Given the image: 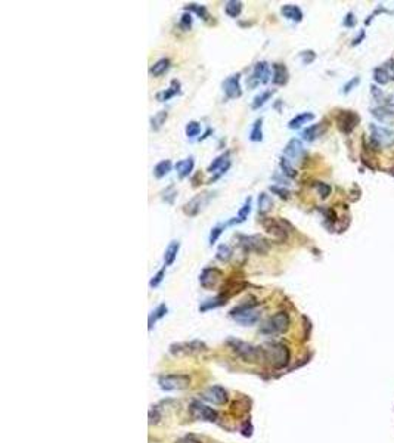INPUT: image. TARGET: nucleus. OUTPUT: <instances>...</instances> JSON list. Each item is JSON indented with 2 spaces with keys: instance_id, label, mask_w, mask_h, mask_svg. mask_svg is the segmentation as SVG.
Here are the masks:
<instances>
[{
  "instance_id": "nucleus-1",
  "label": "nucleus",
  "mask_w": 394,
  "mask_h": 443,
  "mask_svg": "<svg viewBox=\"0 0 394 443\" xmlns=\"http://www.w3.org/2000/svg\"><path fill=\"white\" fill-rule=\"evenodd\" d=\"M263 361H266L273 368H284L290 364V350L282 343H269L262 347Z\"/></svg>"
},
{
  "instance_id": "nucleus-2",
  "label": "nucleus",
  "mask_w": 394,
  "mask_h": 443,
  "mask_svg": "<svg viewBox=\"0 0 394 443\" xmlns=\"http://www.w3.org/2000/svg\"><path fill=\"white\" fill-rule=\"evenodd\" d=\"M257 302H248L245 300L242 305L233 307L229 315L233 321H236L238 324H241L242 327H248V325H254L259 319H260V310H257Z\"/></svg>"
},
{
  "instance_id": "nucleus-3",
  "label": "nucleus",
  "mask_w": 394,
  "mask_h": 443,
  "mask_svg": "<svg viewBox=\"0 0 394 443\" xmlns=\"http://www.w3.org/2000/svg\"><path fill=\"white\" fill-rule=\"evenodd\" d=\"M239 245L247 253H256V254H267L270 250L269 241L262 235H238Z\"/></svg>"
},
{
  "instance_id": "nucleus-4",
  "label": "nucleus",
  "mask_w": 394,
  "mask_h": 443,
  "mask_svg": "<svg viewBox=\"0 0 394 443\" xmlns=\"http://www.w3.org/2000/svg\"><path fill=\"white\" fill-rule=\"evenodd\" d=\"M228 344L233 349V352L242 358L245 362H257V361H263V352H262V347H254L245 341H241V340H236V339H229L228 340Z\"/></svg>"
},
{
  "instance_id": "nucleus-5",
  "label": "nucleus",
  "mask_w": 394,
  "mask_h": 443,
  "mask_svg": "<svg viewBox=\"0 0 394 443\" xmlns=\"http://www.w3.org/2000/svg\"><path fill=\"white\" fill-rule=\"evenodd\" d=\"M290 328V316L287 312H278L273 316H270L262 327L260 333L267 334V336H275V334H282Z\"/></svg>"
},
{
  "instance_id": "nucleus-6",
  "label": "nucleus",
  "mask_w": 394,
  "mask_h": 443,
  "mask_svg": "<svg viewBox=\"0 0 394 443\" xmlns=\"http://www.w3.org/2000/svg\"><path fill=\"white\" fill-rule=\"evenodd\" d=\"M158 386L164 392L185 390L191 386V377L186 374H167L158 378Z\"/></svg>"
},
{
  "instance_id": "nucleus-7",
  "label": "nucleus",
  "mask_w": 394,
  "mask_h": 443,
  "mask_svg": "<svg viewBox=\"0 0 394 443\" xmlns=\"http://www.w3.org/2000/svg\"><path fill=\"white\" fill-rule=\"evenodd\" d=\"M263 228L278 241V242H285L288 238V223L281 219H272V217H264L262 219Z\"/></svg>"
},
{
  "instance_id": "nucleus-8",
  "label": "nucleus",
  "mask_w": 394,
  "mask_h": 443,
  "mask_svg": "<svg viewBox=\"0 0 394 443\" xmlns=\"http://www.w3.org/2000/svg\"><path fill=\"white\" fill-rule=\"evenodd\" d=\"M189 412L192 415L194 420H198V421H205V423H216L219 415L217 412L210 408L208 405L199 402V401H194L191 405H189Z\"/></svg>"
},
{
  "instance_id": "nucleus-9",
  "label": "nucleus",
  "mask_w": 394,
  "mask_h": 443,
  "mask_svg": "<svg viewBox=\"0 0 394 443\" xmlns=\"http://www.w3.org/2000/svg\"><path fill=\"white\" fill-rule=\"evenodd\" d=\"M213 197H214L213 192H202V194L195 195L192 200H189V201L185 204V207H183L185 214H188V216H191V217L198 216V214L208 205V203L213 200Z\"/></svg>"
},
{
  "instance_id": "nucleus-10",
  "label": "nucleus",
  "mask_w": 394,
  "mask_h": 443,
  "mask_svg": "<svg viewBox=\"0 0 394 443\" xmlns=\"http://www.w3.org/2000/svg\"><path fill=\"white\" fill-rule=\"evenodd\" d=\"M270 80V67L266 61H259L254 68H253V74L248 78L247 84L248 87L254 89L259 84H266Z\"/></svg>"
},
{
  "instance_id": "nucleus-11",
  "label": "nucleus",
  "mask_w": 394,
  "mask_h": 443,
  "mask_svg": "<svg viewBox=\"0 0 394 443\" xmlns=\"http://www.w3.org/2000/svg\"><path fill=\"white\" fill-rule=\"evenodd\" d=\"M371 142L377 146V148H384V146H392L394 143V132L372 124L371 126Z\"/></svg>"
},
{
  "instance_id": "nucleus-12",
  "label": "nucleus",
  "mask_w": 394,
  "mask_h": 443,
  "mask_svg": "<svg viewBox=\"0 0 394 443\" xmlns=\"http://www.w3.org/2000/svg\"><path fill=\"white\" fill-rule=\"evenodd\" d=\"M222 276H223V273L217 268H205L199 275V282L205 290H213L219 285V282L222 281Z\"/></svg>"
},
{
  "instance_id": "nucleus-13",
  "label": "nucleus",
  "mask_w": 394,
  "mask_h": 443,
  "mask_svg": "<svg viewBox=\"0 0 394 443\" xmlns=\"http://www.w3.org/2000/svg\"><path fill=\"white\" fill-rule=\"evenodd\" d=\"M201 399H204L205 402L213 404V405H223L228 402V393L225 389H222L219 386H213L201 393Z\"/></svg>"
},
{
  "instance_id": "nucleus-14",
  "label": "nucleus",
  "mask_w": 394,
  "mask_h": 443,
  "mask_svg": "<svg viewBox=\"0 0 394 443\" xmlns=\"http://www.w3.org/2000/svg\"><path fill=\"white\" fill-rule=\"evenodd\" d=\"M223 92L229 99L239 98L242 95V87H241V74L236 72L230 77H228L223 81Z\"/></svg>"
},
{
  "instance_id": "nucleus-15",
  "label": "nucleus",
  "mask_w": 394,
  "mask_h": 443,
  "mask_svg": "<svg viewBox=\"0 0 394 443\" xmlns=\"http://www.w3.org/2000/svg\"><path fill=\"white\" fill-rule=\"evenodd\" d=\"M229 151H226L225 154H222V155H219V157H216L214 160H213V163L207 167V171L208 173H216L217 170H220L219 171V174H216L211 180H210V183L213 182V180H216V179H219L222 174H225L226 171H228V169L230 167V160H229Z\"/></svg>"
},
{
  "instance_id": "nucleus-16",
  "label": "nucleus",
  "mask_w": 394,
  "mask_h": 443,
  "mask_svg": "<svg viewBox=\"0 0 394 443\" xmlns=\"http://www.w3.org/2000/svg\"><path fill=\"white\" fill-rule=\"evenodd\" d=\"M337 123H338V127L344 133H350L356 127V124L359 123V117L355 112H352V111H343L337 117Z\"/></svg>"
},
{
  "instance_id": "nucleus-17",
  "label": "nucleus",
  "mask_w": 394,
  "mask_h": 443,
  "mask_svg": "<svg viewBox=\"0 0 394 443\" xmlns=\"http://www.w3.org/2000/svg\"><path fill=\"white\" fill-rule=\"evenodd\" d=\"M205 344L201 341H191V343H185V344H173L170 347V352L173 355H182V353H199L202 350H205Z\"/></svg>"
},
{
  "instance_id": "nucleus-18",
  "label": "nucleus",
  "mask_w": 394,
  "mask_h": 443,
  "mask_svg": "<svg viewBox=\"0 0 394 443\" xmlns=\"http://www.w3.org/2000/svg\"><path fill=\"white\" fill-rule=\"evenodd\" d=\"M284 154L288 157V158H293V160H300L303 155H304V146L301 143V140L298 139H291L285 149H284Z\"/></svg>"
},
{
  "instance_id": "nucleus-19",
  "label": "nucleus",
  "mask_w": 394,
  "mask_h": 443,
  "mask_svg": "<svg viewBox=\"0 0 394 443\" xmlns=\"http://www.w3.org/2000/svg\"><path fill=\"white\" fill-rule=\"evenodd\" d=\"M272 69H273V75H272L273 84H276V86H284V84L288 83L290 74H288V69H287V67H285L284 64L276 62V64L272 65Z\"/></svg>"
},
{
  "instance_id": "nucleus-20",
  "label": "nucleus",
  "mask_w": 394,
  "mask_h": 443,
  "mask_svg": "<svg viewBox=\"0 0 394 443\" xmlns=\"http://www.w3.org/2000/svg\"><path fill=\"white\" fill-rule=\"evenodd\" d=\"M179 93H180V81H179V80H173L171 84H170V87L165 89V90L158 92V93L155 95V98H157V101H160V102H167V101H170L171 98H174V96L179 95Z\"/></svg>"
},
{
  "instance_id": "nucleus-21",
  "label": "nucleus",
  "mask_w": 394,
  "mask_h": 443,
  "mask_svg": "<svg viewBox=\"0 0 394 443\" xmlns=\"http://www.w3.org/2000/svg\"><path fill=\"white\" fill-rule=\"evenodd\" d=\"M251 197H248V198H245V201H244V204H242V207L239 208V211H238V214H236V217H233L232 220H229L226 225L228 226H233V225H238V223H242V222H245L247 219H248V214L251 213Z\"/></svg>"
},
{
  "instance_id": "nucleus-22",
  "label": "nucleus",
  "mask_w": 394,
  "mask_h": 443,
  "mask_svg": "<svg viewBox=\"0 0 394 443\" xmlns=\"http://www.w3.org/2000/svg\"><path fill=\"white\" fill-rule=\"evenodd\" d=\"M281 13L287 19H290V21H294V22H301L303 21V10L298 6H296V4H285V6H282Z\"/></svg>"
},
{
  "instance_id": "nucleus-23",
  "label": "nucleus",
  "mask_w": 394,
  "mask_h": 443,
  "mask_svg": "<svg viewBox=\"0 0 394 443\" xmlns=\"http://www.w3.org/2000/svg\"><path fill=\"white\" fill-rule=\"evenodd\" d=\"M170 67H171V61H170L168 58H161V59H158L157 62H154V64L151 65L149 74H151L152 77H160V75L165 74V72L170 69Z\"/></svg>"
},
{
  "instance_id": "nucleus-24",
  "label": "nucleus",
  "mask_w": 394,
  "mask_h": 443,
  "mask_svg": "<svg viewBox=\"0 0 394 443\" xmlns=\"http://www.w3.org/2000/svg\"><path fill=\"white\" fill-rule=\"evenodd\" d=\"M228 299H229V297L225 296V294H219V296H216V297H213V299H208V300H205V302L199 306V312H208V310H211V309H217V307L226 305V303H228Z\"/></svg>"
},
{
  "instance_id": "nucleus-25",
  "label": "nucleus",
  "mask_w": 394,
  "mask_h": 443,
  "mask_svg": "<svg viewBox=\"0 0 394 443\" xmlns=\"http://www.w3.org/2000/svg\"><path fill=\"white\" fill-rule=\"evenodd\" d=\"M273 208V200L269 194L266 192H262L257 198V210H259V214L264 216L267 214L270 210Z\"/></svg>"
},
{
  "instance_id": "nucleus-26",
  "label": "nucleus",
  "mask_w": 394,
  "mask_h": 443,
  "mask_svg": "<svg viewBox=\"0 0 394 443\" xmlns=\"http://www.w3.org/2000/svg\"><path fill=\"white\" fill-rule=\"evenodd\" d=\"M194 166H195L194 157H188V158H185V160L179 161V163L176 164V170H177V173H179V177H180V179H185V177H188V176L192 173V170H194Z\"/></svg>"
},
{
  "instance_id": "nucleus-27",
  "label": "nucleus",
  "mask_w": 394,
  "mask_h": 443,
  "mask_svg": "<svg viewBox=\"0 0 394 443\" xmlns=\"http://www.w3.org/2000/svg\"><path fill=\"white\" fill-rule=\"evenodd\" d=\"M180 250V242L179 241H171L170 245L167 247L165 253H164V266H171L179 254Z\"/></svg>"
},
{
  "instance_id": "nucleus-28",
  "label": "nucleus",
  "mask_w": 394,
  "mask_h": 443,
  "mask_svg": "<svg viewBox=\"0 0 394 443\" xmlns=\"http://www.w3.org/2000/svg\"><path fill=\"white\" fill-rule=\"evenodd\" d=\"M171 169H173L171 160H163V161H160L154 166V176L157 179H163L171 171Z\"/></svg>"
},
{
  "instance_id": "nucleus-29",
  "label": "nucleus",
  "mask_w": 394,
  "mask_h": 443,
  "mask_svg": "<svg viewBox=\"0 0 394 443\" xmlns=\"http://www.w3.org/2000/svg\"><path fill=\"white\" fill-rule=\"evenodd\" d=\"M313 118H315V114H312V112H301V114L296 115L293 120H290L288 127H290V129H300L303 124H307V123L312 121Z\"/></svg>"
},
{
  "instance_id": "nucleus-30",
  "label": "nucleus",
  "mask_w": 394,
  "mask_h": 443,
  "mask_svg": "<svg viewBox=\"0 0 394 443\" xmlns=\"http://www.w3.org/2000/svg\"><path fill=\"white\" fill-rule=\"evenodd\" d=\"M167 312H168V307H167V305H165V303H161V305H158V306H157V309H155V310H152V313L149 315V319H148V328H149V330H152L154 324H155L157 321H160L161 318H164V316L167 315Z\"/></svg>"
},
{
  "instance_id": "nucleus-31",
  "label": "nucleus",
  "mask_w": 394,
  "mask_h": 443,
  "mask_svg": "<svg viewBox=\"0 0 394 443\" xmlns=\"http://www.w3.org/2000/svg\"><path fill=\"white\" fill-rule=\"evenodd\" d=\"M242 7H244V4L239 0H229L225 3V12L230 18H238L242 12Z\"/></svg>"
},
{
  "instance_id": "nucleus-32",
  "label": "nucleus",
  "mask_w": 394,
  "mask_h": 443,
  "mask_svg": "<svg viewBox=\"0 0 394 443\" xmlns=\"http://www.w3.org/2000/svg\"><path fill=\"white\" fill-rule=\"evenodd\" d=\"M250 140L251 142H262L263 140V118H257L253 124V129L250 132Z\"/></svg>"
},
{
  "instance_id": "nucleus-33",
  "label": "nucleus",
  "mask_w": 394,
  "mask_h": 443,
  "mask_svg": "<svg viewBox=\"0 0 394 443\" xmlns=\"http://www.w3.org/2000/svg\"><path fill=\"white\" fill-rule=\"evenodd\" d=\"M322 133V124H312L310 127H307L306 130H303L301 136L304 140L307 142H313L315 139H318Z\"/></svg>"
},
{
  "instance_id": "nucleus-34",
  "label": "nucleus",
  "mask_w": 394,
  "mask_h": 443,
  "mask_svg": "<svg viewBox=\"0 0 394 443\" xmlns=\"http://www.w3.org/2000/svg\"><path fill=\"white\" fill-rule=\"evenodd\" d=\"M273 93H275V90H264V92H262L260 95H257L254 99H253V105H251V108L253 109H259V108H262L272 96H273Z\"/></svg>"
},
{
  "instance_id": "nucleus-35",
  "label": "nucleus",
  "mask_w": 394,
  "mask_h": 443,
  "mask_svg": "<svg viewBox=\"0 0 394 443\" xmlns=\"http://www.w3.org/2000/svg\"><path fill=\"white\" fill-rule=\"evenodd\" d=\"M167 118H168V112L167 111L157 112L154 117H151V129L152 130H160L163 127V124H165Z\"/></svg>"
},
{
  "instance_id": "nucleus-36",
  "label": "nucleus",
  "mask_w": 394,
  "mask_h": 443,
  "mask_svg": "<svg viewBox=\"0 0 394 443\" xmlns=\"http://www.w3.org/2000/svg\"><path fill=\"white\" fill-rule=\"evenodd\" d=\"M185 10L186 12H192V13H195V15H198L199 18H202V19H208V10H207V7L204 6V4H197V3H191V4H188V6H185Z\"/></svg>"
},
{
  "instance_id": "nucleus-37",
  "label": "nucleus",
  "mask_w": 394,
  "mask_h": 443,
  "mask_svg": "<svg viewBox=\"0 0 394 443\" xmlns=\"http://www.w3.org/2000/svg\"><path fill=\"white\" fill-rule=\"evenodd\" d=\"M232 256H233V250L229 245H226V244L219 245V248L216 251V259L217 260H220V262H229L232 259Z\"/></svg>"
},
{
  "instance_id": "nucleus-38",
  "label": "nucleus",
  "mask_w": 394,
  "mask_h": 443,
  "mask_svg": "<svg viewBox=\"0 0 394 443\" xmlns=\"http://www.w3.org/2000/svg\"><path fill=\"white\" fill-rule=\"evenodd\" d=\"M374 77H375V81L378 84H387L390 81V75H389L386 67H378L374 72Z\"/></svg>"
},
{
  "instance_id": "nucleus-39",
  "label": "nucleus",
  "mask_w": 394,
  "mask_h": 443,
  "mask_svg": "<svg viewBox=\"0 0 394 443\" xmlns=\"http://www.w3.org/2000/svg\"><path fill=\"white\" fill-rule=\"evenodd\" d=\"M279 166H281V169H282V173L285 174V176H288V177H296L297 176V171H296V169L291 166V163H290V160L288 158H281V161H279Z\"/></svg>"
},
{
  "instance_id": "nucleus-40",
  "label": "nucleus",
  "mask_w": 394,
  "mask_h": 443,
  "mask_svg": "<svg viewBox=\"0 0 394 443\" xmlns=\"http://www.w3.org/2000/svg\"><path fill=\"white\" fill-rule=\"evenodd\" d=\"M185 132H186V136L189 139H192V137H195L201 133V124L198 121H189L185 127Z\"/></svg>"
},
{
  "instance_id": "nucleus-41",
  "label": "nucleus",
  "mask_w": 394,
  "mask_h": 443,
  "mask_svg": "<svg viewBox=\"0 0 394 443\" xmlns=\"http://www.w3.org/2000/svg\"><path fill=\"white\" fill-rule=\"evenodd\" d=\"M228 225H217V226H214L213 229H211V232H210V238H208V242H210V245H214L216 242H217V239H219V237L222 235V232L225 231V228H226Z\"/></svg>"
},
{
  "instance_id": "nucleus-42",
  "label": "nucleus",
  "mask_w": 394,
  "mask_h": 443,
  "mask_svg": "<svg viewBox=\"0 0 394 443\" xmlns=\"http://www.w3.org/2000/svg\"><path fill=\"white\" fill-rule=\"evenodd\" d=\"M176 195H177V191H176V188H174L173 185H170L168 188H165V189L163 191V200H164L165 203H168V204H173V203H174Z\"/></svg>"
},
{
  "instance_id": "nucleus-43",
  "label": "nucleus",
  "mask_w": 394,
  "mask_h": 443,
  "mask_svg": "<svg viewBox=\"0 0 394 443\" xmlns=\"http://www.w3.org/2000/svg\"><path fill=\"white\" fill-rule=\"evenodd\" d=\"M164 276H165V266H164L163 269H160V271L152 276V279L149 281V287H151V288H157V287L163 282Z\"/></svg>"
},
{
  "instance_id": "nucleus-44",
  "label": "nucleus",
  "mask_w": 394,
  "mask_h": 443,
  "mask_svg": "<svg viewBox=\"0 0 394 443\" xmlns=\"http://www.w3.org/2000/svg\"><path fill=\"white\" fill-rule=\"evenodd\" d=\"M179 27H180L183 31L191 30V27H192V15H191L189 12H185V13L182 15V18H180V21H179Z\"/></svg>"
},
{
  "instance_id": "nucleus-45",
  "label": "nucleus",
  "mask_w": 394,
  "mask_h": 443,
  "mask_svg": "<svg viewBox=\"0 0 394 443\" xmlns=\"http://www.w3.org/2000/svg\"><path fill=\"white\" fill-rule=\"evenodd\" d=\"M372 114H374L377 118H380L381 121H387L390 117H393L394 115L390 109H384V108H375V109H372Z\"/></svg>"
},
{
  "instance_id": "nucleus-46",
  "label": "nucleus",
  "mask_w": 394,
  "mask_h": 443,
  "mask_svg": "<svg viewBox=\"0 0 394 443\" xmlns=\"http://www.w3.org/2000/svg\"><path fill=\"white\" fill-rule=\"evenodd\" d=\"M315 186H316V189H318V192H319V195L322 197V198H327L329 194H331V186L329 185H327V183H322V182H316L315 183Z\"/></svg>"
},
{
  "instance_id": "nucleus-47",
  "label": "nucleus",
  "mask_w": 394,
  "mask_h": 443,
  "mask_svg": "<svg viewBox=\"0 0 394 443\" xmlns=\"http://www.w3.org/2000/svg\"><path fill=\"white\" fill-rule=\"evenodd\" d=\"M270 191H272L273 194H276L278 197L284 198V200H287V198L290 197V191H288V189H285V188H281V186H278V185H273V186H270Z\"/></svg>"
},
{
  "instance_id": "nucleus-48",
  "label": "nucleus",
  "mask_w": 394,
  "mask_h": 443,
  "mask_svg": "<svg viewBox=\"0 0 394 443\" xmlns=\"http://www.w3.org/2000/svg\"><path fill=\"white\" fill-rule=\"evenodd\" d=\"M301 59H303V62L304 64H310V62H313L315 61V58H316V53L313 52V50H306V52H301Z\"/></svg>"
},
{
  "instance_id": "nucleus-49",
  "label": "nucleus",
  "mask_w": 394,
  "mask_h": 443,
  "mask_svg": "<svg viewBox=\"0 0 394 443\" xmlns=\"http://www.w3.org/2000/svg\"><path fill=\"white\" fill-rule=\"evenodd\" d=\"M149 423L151 424H157L158 423V420H160V415H158V412H157V408L155 407H152L151 408V411H149Z\"/></svg>"
},
{
  "instance_id": "nucleus-50",
  "label": "nucleus",
  "mask_w": 394,
  "mask_h": 443,
  "mask_svg": "<svg viewBox=\"0 0 394 443\" xmlns=\"http://www.w3.org/2000/svg\"><path fill=\"white\" fill-rule=\"evenodd\" d=\"M176 443H202L199 439H197L195 436H183L180 439H177Z\"/></svg>"
},
{
  "instance_id": "nucleus-51",
  "label": "nucleus",
  "mask_w": 394,
  "mask_h": 443,
  "mask_svg": "<svg viewBox=\"0 0 394 443\" xmlns=\"http://www.w3.org/2000/svg\"><path fill=\"white\" fill-rule=\"evenodd\" d=\"M358 83H359V77H355V78H353L352 81H349V83H347V84L344 86V90H343V92H344V93H349V92H350V90L353 89V86H356Z\"/></svg>"
},
{
  "instance_id": "nucleus-52",
  "label": "nucleus",
  "mask_w": 394,
  "mask_h": 443,
  "mask_svg": "<svg viewBox=\"0 0 394 443\" xmlns=\"http://www.w3.org/2000/svg\"><path fill=\"white\" fill-rule=\"evenodd\" d=\"M386 68H387V72H389V75H390V78L394 80V59L393 61H390L387 65H386Z\"/></svg>"
},
{
  "instance_id": "nucleus-53",
  "label": "nucleus",
  "mask_w": 394,
  "mask_h": 443,
  "mask_svg": "<svg viewBox=\"0 0 394 443\" xmlns=\"http://www.w3.org/2000/svg\"><path fill=\"white\" fill-rule=\"evenodd\" d=\"M355 24V18H353V13H347L346 19H344V25L347 27H352Z\"/></svg>"
}]
</instances>
